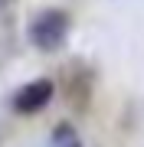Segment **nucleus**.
<instances>
[{"label": "nucleus", "mask_w": 144, "mask_h": 147, "mask_svg": "<svg viewBox=\"0 0 144 147\" xmlns=\"http://www.w3.org/2000/svg\"><path fill=\"white\" fill-rule=\"evenodd\" d=\"M53 92H56V85L49 79H33L20 92H13V111L16 115H39L53 101Z\"/></svg>", "instance_id": "f03ea898"}, {"label": "nucleus", "mask_w": 144, "mask_h": 147, "mask_svg": "<svg viewBox=\"0 0 144 147\" xmlns=\"http://www.w3.org/2000/svg\"><path fill=\"white\" fill-rule=\"evenodd\" d=\"M69 30H72L69 13L59 10V7H49V10H39V13L30 20L26 36H30V42L39 49V53H56V49L66 46Z\"/></svg>", "instance_id": "f257e3e1"}, {"label": "nucleus", "mask_w": 144, "mask_h": 147, "mask_svg": "<svg viewBox=\"0 0 144 147\" xmlns=\"http://www.w3.org/2000/svg\"><path fill=\"white\" fill-rule=\"evenodd\" d=\"M49 147H82V137H79V131H75V124H69V121H59V124L53 127Z\"/></svg>", "instance_id": "7ed1b4c3"}, {"label": "nucleus", "mask_w": 144, "mask_h": 147, "mask_svg": "<svg viewBox=\"0 0 144 147\" xmlns=\"http://www.w3.org/2000/svg\"><path fill=\"white\" fill-rule=\"evenodd\" d=\"M7 3H10V0H0V10H3V7H7Z\"/></svg>", "instance_id": "20e7f679"}]
</instances>
